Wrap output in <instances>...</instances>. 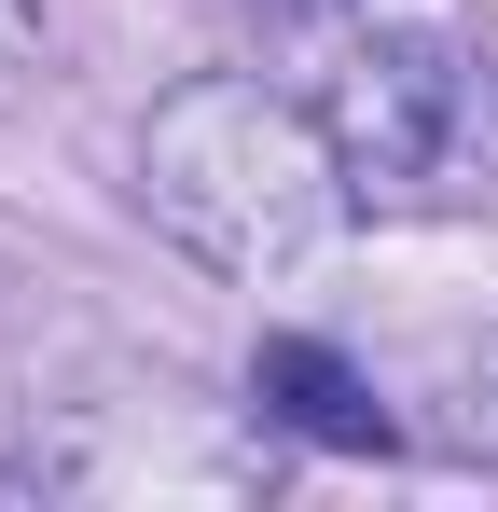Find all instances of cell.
I'll list each match as a JSON object with an SVG mask.
<instances>
[{"mask_svg":"<svg viewBox=\"0 0 498 512\" xmlns=\"http://www.w3.org/2000/svg\"><path fill=\"white\" fill-rule=\"evenodd\" d=\"M153 208L222 263V277H291L332 236V153L291 97L263 84H194L153 125Z\"/></svg>","mask_w":498,"mask_h":512,"instance_id":"obj_1","label":"cell"},{"mask_svg":"<svg viewBox=\"0 0 498 512\" xmlns=\"http://www.w3.org/2000/svg\"><path fill=\"white\" fill-rule=\"evenodd\" d=\"M249 388H263V416H291L305 443H332V457H388V443H402V429H388V402H374V388H360L319 333H263Z\"/></svg>","mask_w":498,"mask_h":512,"instance_id":"obj_2","label":"cell"}]
</instances>
